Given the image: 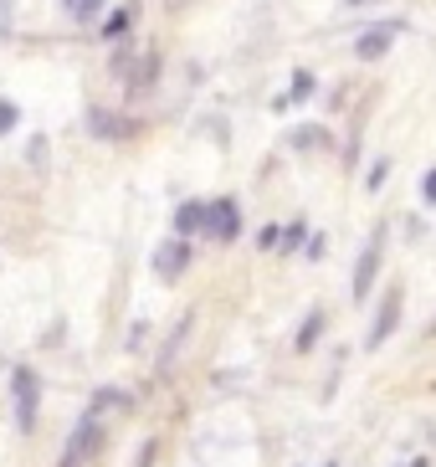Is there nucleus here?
<instances>
[{
	"label": "nucleus",
	"instance_id": "nucleus-14",
	"mask_svg": "<svg viewBox=\"0 0 436 467\" xmlns=\"http://www.w3.org/2000/svg\"><path fill=\"white\" fill-rule=\"evenodd\" d=\"M318 334H324V308H314V314L303 318V329H298V339H293V349H298V355H308V349L318 344Z\"/></svg>",
	"mask_w": 436,
	"mask_h": 467
},
{
	"label": "nucleus",
	"instance_id": "nucleus-27",
	"mask_svg": "<svg viewBox=\"0 0 436 467\" xmlns=\"http://www.w3.org/2000/svg\"><path fill=\"white\" fill-rule=\"evenodd\" d=\"M410 467H431V462H426V457H421V462H410Z\"/></svg>",
	"mask_w": 436,
	"mask_h": 467
},
{
	"label": "nucleus",
	"instance_id": "nucleus-21",
	"mask_svg": "<svg viewBox=\"0 0 436 467\" xmlns=\"http://www.w3.org/2000/svg\"><path fill=\"white\" fill-rule=\"evenodd\" d=\"M277 242H283V232H277V226H262V232H257V247L262 252H273Z\"/></svg>",
	"mask_w": 436,
	"mask_h": 467
},
{
	"label": "nucleus",
	"instance_id": "nucleus-19",
	"mask_svg": "<svg viewBox=\"0 0 436 467\" xmlns=\"http://www.w3.org/2000/svg\"><path fill=\"white\" fill-rule=\"evenodd\" d=\"M16 124H21V109H16V103H5V98H0V134H11Z\"/></svg>",
	"mask_w": 436,
	"mask_h": 467
},
{
	"label": "nucleus",
	"instance_id": "nucleus-11",
	"mask_svg": "<svg viewBox=\"0 0 436 467\" xmlns=\"http://www.w3.org/2000/svg\"><path fill=\"white\" fill-rule=\"evenodd\" d=\"M287 144H293V150L324 154V150H334V134H328L324 124H298V129H287Z\"/></svg>",
	"mask_w": 436,
	"mask_h": 467
},
{
	"label": "nucleus",
	"instance_id": "nucleus-12",
	"mask_svg": "<svg viewBox=\"0 0 436 467\" xmlns=\"http://www.w3.org/2000/svg\"><path fill=\"white\" fill-rule=\"evenodd\" d=\"M314 93H318L314 72H308V67H298V72H293V83H287V93H283V98H273V109H287V103H308Z\"/></svg>",
	"mask_w": 436,
	"mask_h": 467
},
{
	"label": "nucleus",
	"instance_id": "nucleus-26",
	"mask_svg": "<svg viewBox=\"0 0 436 467\" xmlns=\"http://www.w3.org/2000/svg\"><path fill=\"white\" fill-rule=\"evenodd\" d=\"M369 5H380V0H344V11H369Z\"/></svg>",
	"mask_w": 436,
	"mask_h": 467
},
{
	"label": "nucleus",
	"instance_id": "nucleus-17",
	"mask_svg": "<svg viewBox=\"0 0 436 467\" xmlns=\"http://www.w3.org/2000/svg\"><path fill=\"white\" fill-rule=\"evenodd\" d=\"M385 180H390V160H375V165H369V175H365V191H380Z\"/></svg>",
	"mask_w": 436,
	"mask_h": 467
},
{
	"label": "nucleus",
	"instance_id": "nucleus-13",
	"mask_svg": "<svg viewBox=\"0 0 436 467\" xmlns=\"http://www.w3.org/2000/svg\"><path fill=\"white\" fill-rule=\"evenodd\" d=\"M134 21H139V0H129V5H119V11H113L109 21H103V42H123Z\"/></svg>",
	"mask_w": 436,
	"mask_h": 467
},
{
	"label": "nucleus",
	"instance_id": "nucleus-7",
	"mask_svg": "<svg viewBox=\"0 0 436 467\" xmlns=\"http://www.w3.org/2000/svg\"><path fill=\"white\" fill-rule=\"evenodd\" d=\"M400 21H375V26H365L355 36V57L359 62H380L385 52H396V42H400Z\"/></svg>",
	"mask_w": 436,
	"mask_h": 467
},
{
	"label": "nucleus",
	"instance_id": "nucleus-16",
	"mask_svg": "<svg viewBox=\"0 0 436 467\" xmlns=\"http://www.w3.org/2000/svg\"><path fill=\"white\" fill-rule=\"evenodd\" d=\"M134 57H139L134 47H123V42L113 47V57H109V72H113V78H119V83H123V78H129V67H134Z\"/></svg>",
	"mask_w": 436,
	"mask_h": 467
},
{
	"label": "nucleus",
	"instance_id": "nucleus-25",
	"mask_svg": "<svg viewBox=\"0 0 436 467\" xmlns=\"http://www.w3.org/2000/svg\"><path fill=\"white\" fill-rule=\"evenodd\" d=\"M191 5H195V0H164V11H170V16H185Z\"/></svg>",
	"mask_w": 436,
	"mask_h": 467
},
{
	"label": "nucleus",
	"instance_id": "nucleus-8",
	"mask_svg": "<svg viewBox=\"0 0 436 467\" xmlns=\"http://www.w3.org/2000/svg\"><path fill=\"white\" fill-rule=\"evenodd\" d=\"M191 262H195V242L191 236H170V242L154 252V273H160L164 283H180V277L191 273Z\"/></svg>",
	"mask_w": 436,
	"mask_h": 467
},
{
	"label": "nucleus",
	"instance_id": "nucleus-5",
	"mask_svg": "<svg viewBox=\"0 0 436 467\" xmlns=\"http://www.w3.org/2000/svg\"><path fill=\"white\" fill-rule=\"evenodd\" d=\"M88 134H93V139H113V144H123V139L144 134V124H139L134 113H119V109H103V103H93V109H88Z\"/></svg>",
	"mask_w": 436,
	"mask_h": 467
},
{
	"label": "nucleus",
	"instance_id": "nucleus-6",
	"mask_svg": "<svg viewBox=\"0 0 436 467\" xmlns=\"http://www.w3.org/2000/svg\"><path fill=\"white\" fill-rule=\"evenodd\" d=\"M160 78H164V52L160 47H144V52L134 57L129 78H123V88H129V98H150L154 88H160Z\"/></svg>",
	"mask_w": 436,
	"mask_h": 467
},
{
	"label": "nucleus",
	"instance_id": "nucleus-22",
	"mask_svg": "<svg viewBox=\"0 0 436 467\" xmlns=\"http://www.w3.org/2000/svg\"><path fill=\"white\" fill-rule=\"evenodd\" d=\"M11 21H16V0H0V36L11 31Z\"/></svg>",
	"mask_w": 436,
	"mask_h": 467
},
{
	"label": "nucleus",
	"instance_id": "nucleus-1",
	"mask_svg": "<svg viewBox=\"0 0 436 467\" xmlns=\"http://www.w3.org/2000/svg\"><path fill=\"white\" fill-rule=\"evenodd\" d=\"M109 390L88 406V411L78 416V426L67 431V447H62V457H57V467H88L98 452H103V406H109Z\"/></svg>",
	"mask_w": 436,
	"mask_h": 467
},
{
	"label": "nucleus",
	"instance_id": "nucleus-20",
	"mask_svg": "<svg viewBox=\"0 0 436 467\" xmlns=\"http://www.w3.org/2000/svg\"><path fill=\"white\" fill-rule=\"evenodd\" d=\"M421 201H426V206H436V165L421 175Z\"/></svg>",
	"mask_w": 436,
	"mask_h": 467
},
{
	"label": "nucleus",
	"instance_id": "nucleus-23",
	"mask_svg": "<svg viewBox=\"0 0 436 467\" xmlns=\"http://www.w3.org/2000/svg\"><path fill=\"white\" fill-rule=\"evenodd\" d=\"M303 257H314V262H318V257H324V236H318V232H314V236H308V242H303Z\"/></svg>",
	"mask_w": 436,
	"mask_h": 467
},
{
	"label": "nucleus",
	"instance_id": "nucleus-10",
	"mask_svg": "<svg viewBox=\"0 0 436 467\" xmlns=\"http://www.w3.org/2000/svg\"><path fill=\"white\" fill-rule=\"evenodd\" d=\"M205 216H211V201H180L175 206V236H201Z\"/></svg>",
	"mask_w": 436,
	"mask_h": 467
},
{
	"label": "nucleus",
	"instance_id": "nucleus-9",
	"mask_svg": "<svg viewBox=\"0 0 436 467\" xmlns=\"http://www.w3.org/2000/svg\"><path fill=\"white\" fill-rule=\"evenodd\" d=\"M236 232H242V201H236V195H221V201H211L205 236H211V242H236Z\"/></svg>",
	"mask_w": 436,
	"mask_h": 467
},
{
	"label": "nucleus",
	"instance_id": "nucleus-4",
	"mask_svg": "<svg viewBox=\"0 0 436 467\" xmlns=\"http://www.w3.org/2000/svg\"><path fill=\"white\" fill-rule=\"evenodd\" d=\"M400 314H406V293H400V283L380 298V308H375V318H369V334H365V349H385L390 344V334L400 329Z\"/></svg>",
	"mask_w": 436,
	"mask_h": 467
},
{
	"label": "nucleus",
	"instance_id": "nucleus-28",
	"mask_svg": "<svg viewBox=\"0 0 436 467\" xmlns=\"http://www.w3.org/2000/svg\"><path fill=\"white\" fill-rule=\"evenodd\" d=\"M324 467H339V462H324Z\"/></svg>",
	"mask_w": 436,
	"mask_h": 467
},
{
	"label": "nucleus",
	"instance_id": "nucleus-24",
	"mask_svg": "<svg viewBox=\"0 0 436 467\" xmlns=\"http://www.w3.org/2000/svg\"><path fill=\"white\" fill-rule=\"evenodd\" d=\"M298 242H303V226H287V232H283V242H277V247H283V252H293V247H298Z\"/></svg>",
	"mask_w": 436,
	"mask_h": 467
},
{
	"label": "nucleus",
	"instance_id": "nucleus-2",
	"mask_svg": "<svg viewBox=\"0 0 436 467\" xmlns=\"http://www.w3.org/2000/svg\"><path fill=\"white\" fill-rule=\"evenodd\" d=\"M385 236H390V226H375L369 232V242L359 247V262H355V273H349V293H355V303L369 298V288H375V277H380V262H385Z\"/></svg>",
	"mask_w": 436,
	"mask_h": 467
},
{
	"label": "nucleus",
	"instance_id": "nucleus-3",
	"mask_svg": "<svg viewBox=\"0 0 436 467\" xmlns=\"http://www.w3.org/2000/svg\"><path fill=\"white\" fill-rule=\"evenodd\" d=\"M11 396H16V426L21 431H36V416H41V375L31 365H16L11 370Z\"/></svg>",
	"mask_w": 436,
	"mask_h": 467
},
{
	"label": "nucleus",
	"instance_id": "nucleus-18",
	"mask_svg": "<svg viewBox=\"0 0 436 467\" xmlns=\"http://www.w3.org/2000/svg\"><path fill=\"white\" fill-rule=\"evenodd\" d=\"M26 160H31L36 170H47V139H41V134H31V144H26Z\"/></svg>",
	"mask_w": 436,
	"mask_h": 467
},
{
	"label": "nucleus",
	"instance_id": "nucleus-15",
	"mask_svg": "<svg viewBox=\"0 0 436 467\" xmlns=\"http://www.w3.org/2000/svg\"><path fill=\"white\" fill-rule=\"evenodd\" d=\"M103 5H109V0H62V16H67V21H78V26H88Z\"/></svg>",
	"mask_w": 436,
	"mask_h": 467
}]
</instances>
